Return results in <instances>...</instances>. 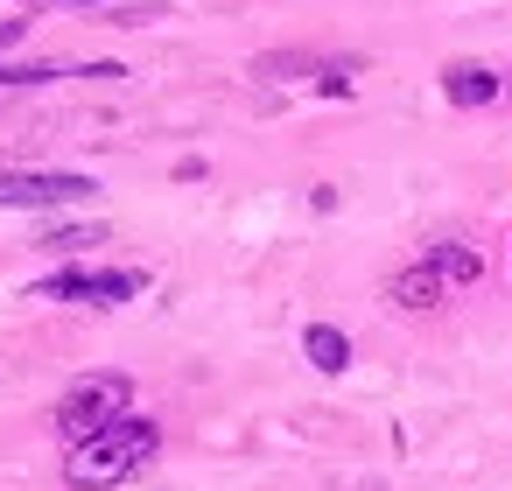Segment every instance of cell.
Here are the masks:
<instances>
[{
	"mask_svg": "<svg viewBox=\"0 0 512 491\" xmlns=\"http://www.w3.org/2000/svg\"><path fill=\"white\" fill-rule=\"evenodd\" d=\"M302 351H309L316 372H344V365H351V337H344L337 323H309V330H302Z\"/></svg>",
	"mask_w": 512,
	"mask_h": 491,
	"instance_id": "ba28073f",
	"label": "cell"
},
{
	"mask_svg": "<svg viewBox=\"0 0 512 491\" xmlns=\"http://www.w3.org/2000/svg\"><path fill=\"white\" fill-rule=\"evenodd\" d=\"M505 92H512V85H505Z\"/></svg>",
	"mask_w": 512,
	"mask_h": 491,
	"instance_id": "30bf717a",
	"label": "cell"
},
{
	"mask_svg": "<svg viewBox=\"0 0 512 491\" xmlns=\"http://www.w3.org/2000/svg\"><path fill=\"white\" fill-rule=\"evenodd\" d=\"M36 8H99V0H36Z\"/></svg>",
	"mask_w": 512,
	"mask_h": 491,
	"instance_id": "9c48e42d",
	"label": "cell"
},
{
	"mask_svg": "<svg viewBox=\"0 0 512 491\" xmlns=\"http://www.w3.org/2000/svg\"><path fill=\"white\" fill-rule=\"evenodd\" d=\"M120 414H134V379H127V372H85V379L57 400V435H64V449H78V442H92L99 428H113Z\"/></svg>",
	"mask_w": 512,
	"mask_h": 491,
	"instance_id": "7a4b0ae2",
	"label": "cell"
},
{
	"mask_svg": "<svg viewBox=\"0 0 512 491\" xmlns=\"http://www.w3.org/2000/svg\"><path fill=\"white\" fill-rule=\"evenodd\" d=\"M99 183L78 169H0V211H57V204H85Z\"/></svg>",
	"mask_w": 512,
	"mask_h": 491,
	"instance_id": "277c9868",
	"label": "cell"
},
{
	"mask_svg": "<svg viewBox=\"0 0 512 491\" xmlns=\"http://www.w3.org/2000/svg\"><path fill=\"white\" fill-rule=\"evenodd\" d=\"M421 260H428V267H435V274H442L449 288H470V281L484 274V260H477V246H463V239H435V246H428Z\"/></svg>",
	"mask_w": 512,
	"mask_h": 491,
	"instance_id": "52a82bcc",
	"label": "cell"
},
{
	"mask_svg": "<svg viewBox=\"0 0 512 491\" xmlns=\"http://www.w3.org/2000/svg\"><path fill=\"white\" fill-rule=\"evenodd\" d=\"M141 288H148V274H134V267H64V274L36 281L29 295H36V302H85V309H120V302H134Z\"/></svg>",
	"mask_w": 512,
	"mask_h": 491,
	"instance_id": "3957f363",
	"label": "cell"
},
{
	"mask_svg": "<svg viewBox=\"0 0 512 491\" xmlns=\"http://www.w3.org/2000/svg\"><path fill=\"white\" fill-rule=\"evenodd\" d=\"M155 449H162V428H155L148 414H120L113 428H99L92 442H78V449L64 456V484H71V491H113V484H127L134 470H148Z\"/></svg>",
	"mask_w": 512,
	"mask_h": 491,
	"instance_id": "6da1fadb",
	"label": "cell"
},
{
	"mask_svg": "<svg viewBox=\"0 0 512 491\" xmlns=\"http://www.w3.org/2000/svg\"><path fill=\"white\" fill-rule=\"evenodd\" d=\"M449 295V281L428 267V260H414V267H400L393 281H386V302H400V309H435Z\"/></svg>",
	"mask_w": 512,
	"mask_h": 491,
	"instance_id": "8992f818",
	"label": "cell"
},
{
	"mask_svg": "<svg viewBox=\"0 0 512 491\" xmlns=\"http://www.w3.org/2000/svg\"><path fill=\"white\" fill-rule=\"evenodd\" d=\"M498 92H505V78H498L491 64H470V57H463V64L442 71V99H449L456 113H477V106H491Z\"/></svg>",
	"mask_w": 512,
	"mask_h": 491,
	"instance_id": "5b68a950",
	"label": "cell"
}]
</instances>
